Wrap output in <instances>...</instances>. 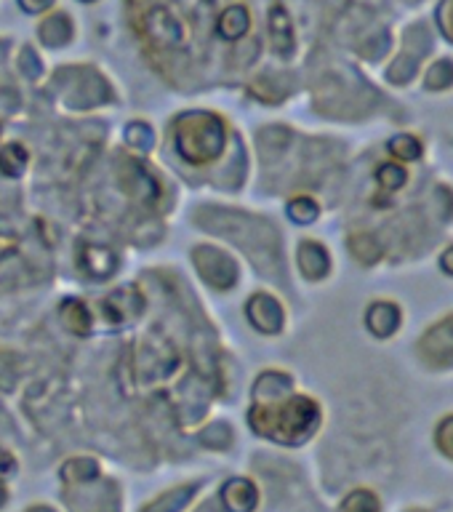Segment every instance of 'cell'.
Listing matches in <instances>:
<instances>
[{
	"mask_svg": "<svg viewBox=\"0 0 453 512\" xmlns=\"http://www.w3.org/2000/svg\"><path fill=\"white\" fill-rule=\"evenodd\" d=\"M291 390V379L280 374H264L254 387V408L248 411L251 430L262 438H270L280 446H299L310 438L320 422V411L315 400L291 395L280 398Z\"/></svg>",
	"mask_w": 453,
	"mask_h": 512,
	"instance_id": "obj_1",
	"label": "cell"
},
{
	"mask_svg": "<svg viewBox=\"0 0 453 512\" xmlns=\"http://www.w3.org/2000/svg\"><path fill=\"white\" fill-rule=\"evenodd\" d=\"M195 219L200 227L219 232L222 238L238 243L264 272L278 267V235L270 222L243 214V211H227V208H200Z\"/></svg>",
	"mask_w": 453,
	"mask_h": 512,
	"instance_id": "obj_2",
	"label": "cell"
},
{
	"mask_svg": "<svg viewBox=\"0 0 453 512\" xmlns=\"http://www.w3.org/2000/svg\"><path fill=\"white\" fill-rule=\"evenodd\" d=\"M174 142L184 160L203 166L222 155L227 131H224L222 118H216L214 112H184L182 118L176 120Z\"/></svg>",
	"mask_w": 453,
	"mask_h": 512,
	"instance_id": "obj_3",
	"label": "cell"
},
{
	"mask_svg": "<svg viewBox=\"0 0 453 512\" xmlns=\"http://www.w3.org/2000/svg\"><path fill=\"white\" fill-rule=\"evenodd\" d=\"M62 499L70 512H123L120 486L102 475L83 483H64Z\"/></svg>",
	"mask_w": 453,
	"mask_h": 512,
	"instance_id": "obj_4",
	"label": "cell"
},
{
	"mask_svg": "<svg viewBox=\"0 0 453 512\" xmlns=\"http://www.w3.org/2000/svg\"><path fill=\"white\" fill-rule=\"evenodd\" d=\"M192 262L198 267V272L203 275L206 283H211L214 288H232L238 283V264L230 254L224 251H216L214 246H198L195 254H192Z\"/></svg>",
	"mask_w": 453,
	"mask_h": 512,
	"instance_id": "obj_5",
	"label": "cell"
},
{
	"mask_svg": "<svg viewBox=\"0 0 453 512\" xmlns=\"http://www.w3.org/2000/svg\"><path fill=\"white\" fill-rule=\"evenodd\" d=\"M142 382H158L176 371V350L163 339H150L142 347V360L134 363Z\"/></svg>",
	"mask_w": 453,
	"mask_h": 512,
	"instance_id": "obj_6",
	"label": "cell"
},
{
	"mask_svg": "<svg viewBox=\"0 0 453 512\" xmlns=\"http://www.w3.org/2000/svg\"><path fill=\"white\" fill-rule=\"evenodd\" d=\"M219 504L224 512H256L259 488L251 478H230L219 488Z\"/></svg>",
	"mask_w": 453,
	"mask_h": 512,
	"instance_id": "obj_7",
	"label": "cell"
},
{
	"mask_svg": "<svg viewBox=\"0 0 453 512\" xmlns=\"http://www.w3.org/2000/svg\"><path fill=\"white\" fill-rule=\"evenodd\" d=\"M102 310L107 315V320L112 323H126V320L139 318L144 312V296L136 291L134 286H123L118 291H112L107 299L102 302Z\"/></svg>",
	"mask_w": 453,
	"mask_h": 512,
	"instance_id": "obj_8",
	"label": "cell"
},
{
	"mask_svg": "<svg viewBox=\"0 0 453 512\" xmlns=\"http://www.w3.org/2000/svg\"><path fill=\"white\" fill-rule=\"evenodd\" d=\"M246 312L248 320H251L259 331H264V334H278L280 326H283V307H280L270 294L251 296Z\"/></svg>",
	"mask_w": 453,
	"mask_h": 512,
	"instance_id": "obj_9",
	"label": "cell"
},
{
	"mask_svg": "<svg viewBox=\"0 0 453 512\" xmlns=\"http://www.w3.org/2000/svg\"><path fill=\"white\" fill-rule=\"evenodd\" d=\"M200 480L195 483H182V486L168 488L160 496H155L152 502H147L139 512H184L192 504V499L198 496L200 491Z\"/></svg>",
	"mask_w": 453,
	"mask_h": 512,
	"instance_id": "obj_10",
	"label": "cell"
},
{
	"mask_svg": "<svg viewBox=\"0 0 453 512\" xmlns=\"http://www.w3.org/2000/svg\"><path fill=\"white\" fill-rule=\"evenodd\" d=\"M80 267H83V272H88L94 280H104L118 270V256H115V251H110L107 246L88 243V246H83V251H80Z\"/></svg>",
	"mask_w": 453,
	"mask_h": 512,
	"instance_id": "obj_11",
	"label": "cell"
},
{
	"mask_svg": "<svg viewBox=\"0 0 453 512\" xmlns=\"http://www.w3.org/2000/svg\"><path fill=\"white\" fill-rule=\"evenodd\" d=\"M123 182H126V190L131 192L136 200H144V203H155V200H158V182H155L152 174H147L139 163H128L126 171H123Z\"/></svg>",
	"mask_w": 453,
	"mask_h": 512,
	"instance_id": "obj_12",
	"label": "cell"
},
{
	"mask_svg": "<svg viewBox=\"0 0 453 512\" xmlns=\"http://www.w3.org/2000/svg\"><path fill=\"white\" fill-rule=\"evenodd\" d=\"M424 355L430 360H440V363L453 360V320L432 328L430 334H427V339H424Z\"/></svg>",
	"mask_w": 453,
	"mask_h": 512,
	"instance_id": "obj_13",
	"label": "cell"
},
{
	"mask_svg": "<svg viewBox=\"0 0 453 512\" xmlns=\"http://www.w3.org/2000/svg\"><path fill=\"white\" fill-rule=\"evenodd\" d=\"M328 267H331V262H328V251L320 246V243L307 240V243L299 246V270H302L307 278L310 280L323 278V275L328 272Z\"/></svg>",
	"mask_w": 453,
	"mask_h": 512,
	"instance_id": "obj_14",
	"label": "cell"
},
{
	"mask_svg": "<svg viewBox=\"0 0 453 512\" xmlns=\"http://www.w3.org/2000/svg\"><path fill=\"white\" fill-rule=\"evenodd\" d=\"M400 323V312L395 304L379 302L368 310V328L374 331L376 336H390Z\"/></svg>",
	"mask_w": 453,
	"mask_h": 512,
	"instance_id": "obj_15",
	"label": "cell"
},
{
	"mask_svg": "<svg viewBox=\"0 0 453 512\" xmlns=\"http://www.w3.org/2000/svg\"><path fill=\"white\" fill-rule=\"evenodd\" d=\"M102 467L91 456H72L70 462L62 464V480L64 483H83V480L99 478Z\"/></svg>",
	"mask_w": 453,
	"mask_h": 512,
	"instance_id": "obj_16",
	"label": "cell"
},
{
	"mask_svg": "<svg viewBox=\"0 0 453 512\" xmlns=\"http://www.w3.org/2000/svg\"><path fill=\"white\" fill-rule=\"evenodd\" d=\"M62 318L64 326L70 328L75 336H86L91 331V312L80 299H67L62 304Z\"/></svg>",
	"mask_w": 453,
	"mask_h": 512,
	"instance_id": "obj_17",
	"label": "cell"
},
{
	"mask_svg": "<svg viewBox=\"0 0 453 512\" xmlns=\"http://www.w3.org/2000/svg\"><path fill=\"white\" fill-rule=\"evenodd\" d=\"M198 443L211 448V451H227L235 443V432H232V427L227 422H214L200 432Z\"/></svg>",
	"mask_w": 453,
	"mask_h": 512,
	"instance_id": "obj_18",
	"label": "cell"
},
{
	"mask_svg": "<svg viewBox=\"0 0 453 512\" xmlns=\"http://www.w3.org/2000/svg\"><path fill=\"white\" fill-rule=\"evenodd\" d=\"M248 30V11L243 6L227 8L219 19V35L227 40H238Z\"/></svg>",
	"mask_w": 453,
	"mask_h": 512,
	"instance_id": "obj_19",
	"label": "cell"
},
{
	"mask_svg": "<svg viewBox=\"0 0 453 512\" xmlns=\"http://www.w3.org/2000/svg\"><path fill=\"white\" fill-rule=\"evenodd\" d=\"M27 166V150L22 144H6L0 150V171L8 176H19Z\"/></svg>",
	"mask_w": 453,
	"mask_h": 512,
	"instance_id": "obj_20",
	"label": "cell"
},
{
	"mask_svg": "<svg viewBox=\"0 0 453 512\" xmlns=\"http://www.w3.org/2000/svg\"><path fill=\"white\" fill-rule=\"evenodd\" d=\"M19 379V358L14 352L0 350V390H11Z\"/></svg>",
	"mask_w": 453,
	"mask_h": 512,
	"instance_id": "obj_21",
	"label": "cell"
},
{
	"mask_svg": "<svg viewBox=\"0 0 453 512\" xmlns=\"http://www.w3.org/2000/svg\"><path fill=\"white\" fill-rule=\"evenodd\" d=\"M126 142L136 150H150L152 142H155V134H152V128L147 123H131L126 128Z\"/></svg>",
	"mask_w": 453,
	"mask_h": 512,
	"instance_id": "obj_22",
	"label": "cell"
},
{
	"mask_svg": "<svg viewBox=\"0 0 453 512\" xmlns=\"http://www.w3.org/2000/svg\"><path fill=\"white\" fill-rule=\"evenodd\" d=\"M344 512H379V502L374 499V494L368 491H355L344 499L342 504Z\"/></svg>",
	"mask_w": 453,
	"mask_h": 512,
	"instance_id": "obj_23",
	"label": "cell"
},
{
	"mask_svg": "<svg viewBox=\"0 0 453 512\" xmlns=\"http://www.w3.org/2000/svg\"><path fill=\"white\" fill-rule=\"evenodd\" d=\"M288 214H291V219H294V222L307 224V222H312L315 216H318V203H315L312 198H296L288 203Z\"/></svg>",
	"mask_w": 453,
	"mask_h": 512,
	"instance_id": "obj_24",
	"label": "cell"
},
{
	"mask_svg": "<svg viewBox=\"0 0 453 512\" xmlns=\"http://www.w3.org/2000/svg\"><path fill=\"white\" fill-rule=\"evenodd\" d=\"M406 182V171L398 166H382L379 168V184L384 190H398L400 184Z\"/></svg>",
	"mask_w": 453,
	"mask_h": 512,
	"instance_id": "obj_25",
	"label": "cell"
},
{
	"mask_svg": "<svg viewBox=\"0 0 453 512\" xmlns=\"http://www.w3.org/2000/svg\"><path fill=\"white\" fill-rule=\"evenodd\" d=\"M392 152H395V155H400V158L414 160L422 150H419V142H416L414 136H398V139L392 142Z\"/></svg>",
	"mask_w": 453,
	"mask_h": 512,
	"instance_id": "obj_26",
	"label": "cell"
},
{
	"mask_svg": "<svg viewBox=\"0 0 453 512\" xmlns=\"http://www.w3.org/2000/svg\"><path fill=\"white\" fill-rule=\"evenodd\" d=\"M272 32H275V40H280V35H283V46H288V43H291L288 19H286V14L280 11V8H275V14H272Z\"/></svg>",
	"mask_w": 453,
	"mask_h": 512,
	"instance_id": "obj_27",
	"label": "cell"
},
{
	"mask_svg": "<svg viewBox=\"0 0 453 512\" xmlns=\"http://www.w3.org/2000/svg\"><path fill=\"white\" fill-rule=\"evenodd\" d=\"M19 470V462H16V456L8 451V448H0V483L11 475H16Z\"/></svg>",
	"mask_w": 453,
	"mask_h": 512,
	"instance_id": "obj_28",
	"label": "cell"
},
{
	"mask_svg": "<svg viewBox=\"0 0 453 512\" xmlns=\"http://www.w3.org/2000/svg\"><path fill=\"white\" fill-rule=\"evenodd\" d=\"M195 512H222V504H216V499H208V502H203Z\"/></svg>",
	"mask_w": 453,
	"mask_h": 512,
	"instance_id": "obj_29",
	"label": "cell"
},
{
	"mask_svg": "<svg viewBox=\"0 0 453 512\" xmlns=\"http://www.w3.org/2000/svg\"><path fill=\"white\" fill-rule=\"evenodd\" d=\"M24 512H56L54 507H48V504H32V507H27Z\"/></svg>",
	"mask_w": 453,
	"mask_h": 512,
	"instance_id": "obj_30",
	"label": "cell"
},
{
	"mask_svg": "<svg viewBox=\"0 0 453 512\" xmlns=\"http://www.w3.org/2000/svg\"><path fill=\"white\" fill-rule=\"evenodd\" d=\"M443 267H446V270L453 275V248H451V251H448L446 256H443Z\"/></svg>",
	"mask_w": 453,
	"mask_h": 512,
	"instance_id": "obj_31",
	"label": "cell"
}]
</instances>
